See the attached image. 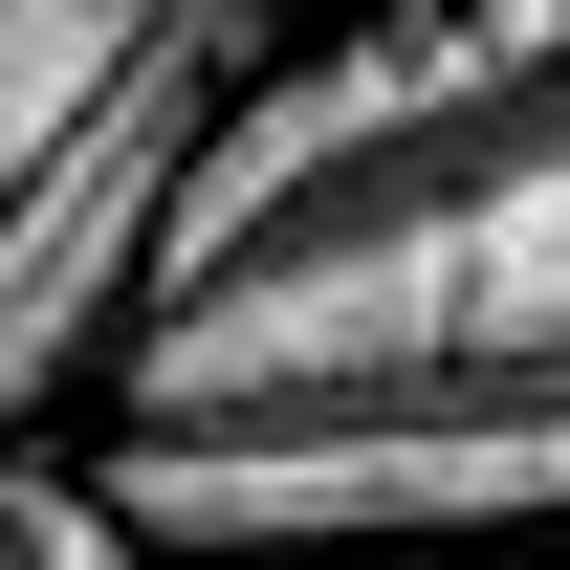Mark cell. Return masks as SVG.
Returning <instances> with one entry per match:
<instances>
[{
  "label": "cell",
  "instance_id": "obj_1",
  "mask_svg": "<svg viewBox=\"0 0 570 570\" xmlns=\"http://www.w3.org/2000/svg\"><path fill=\"white\" fill-rule=\"evenodd\" d=\"M110 373L132 417L570 373V0H395L307 67H242L154 198Z\"/></svg>",
  "mask_w": 570,
  "mask_h": 570
},
{
  "label": "cell",
  "instance_id": "obj_2",
  "mask_svg": "<svg viewBox=\"0 0 570 570\" xmlns=\"http://www.w3.org/2000/svg\"><path fill=\"white\" fill-rule=\"evenodd\" d=\"M110 527L219 570H373V549H504L570 527V373L461 395H242V417H110Z\"/></svg>",
  "mask_w": 570,
  "mask_h": 570
},
{
  "label": "cell",
  "instance_id": "obj_3",
  "mask_svg": "<svg viewBox=\"0 0 570 570\" xmlns=\"http://www.w3.org/2000/svg\"><path fill=\"white\" fill-rule=\"evenodd\" d=\"M242 45H264V0H176L132 67H110L67 132L0 176V439H22V417H67L88 352L132 330V285H154V198H176V154L219 132Z\"/></svg>",
  "mask_w": 570,
  "mask_h": 570
},
{
  "label": "cell",
  "instance_id": "obj_4",
  "mask_svg": "<svg viewBox=\"0 0 570 570\" xmlns=\"http://www.w3.org/2000/svg\"><path fill=\"white\" fill-rule=\"evenodd\" d=\"M154 22H176V0H0V176L67 132V110H88L110 67H132Z\"/></svg>",
  "mask_w": 570,
  "mask_h": 570
},
{
  "label": "cell",
  "instance_id": "obj_5",
  "mask_svg": "<svg viewBox=\"0 0 570 570\" xmlns=\"http://www.w3.org/2000/svg\"><path fill=\"white\" fill-rule=\"evenodd\" d=\"M0 570H132L110 483H67V461H22V439H0Z\"/></svg>",
  "mask_w": 570,
  "mask_h": 570
}]
</instances>
